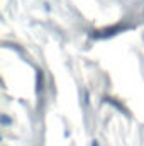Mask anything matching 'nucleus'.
Instances as JSON below:
<instances>
[{"label":"nucleus","mask_w":144,"mask_h":146,"mask_svg":"<svg viewBox=\"0 0 144 146\" xmlns=\"http://www.w3.org/2000/svg\"><path fill=\"white\" fill-rule=\"evenodd\" d=\"M92 146H98V141H92Z\"/></svg>","instance_id":"nucleus-1"}]
</instances>
